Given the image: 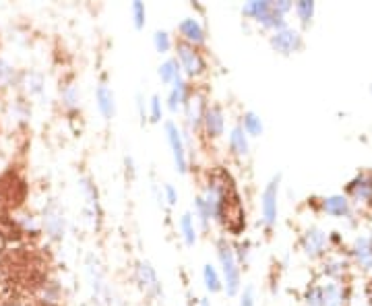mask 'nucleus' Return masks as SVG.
Instances as JSON below:
<instances>
[{"mask_svg": "<svg viewBox=\"0 0 372 306\" xmlns=\"http://www.w3.org/2000/svg\"><path fill=\"white\" fill-rule=\"evenodd\" d=\"M190 94H193L190 83H188L184 77H178V79L170 85V94H168V98H166V108H168L172 114H178V112L184 108V104H186V100L190 98Z\"/></svg>", "mask_w": 372, "mask_h": 306, "instance_id": "obj_16", "label": "nucleus"}, {"mask_svg": "<svg viewBox=\"0 0 372 306\" xmlns=\"http://www.w3.org/2000/svg\"><path fill=\"white\" fill-rule=\"evenodd\" d=\"M368 302H370V306H372V285H370V289H368Z\"/></svg>", "mask_w": 372, "mask_h": 306, "instance_id": "obj_39", "label": "nucleus"}, {"mask_svg": "<svg viewBox=\"0 0 372 306\" xmlns=\"http://www.w3.org/2000/svg\"><path fill=\"white\" fill-rule=\"evenodd\" d=\"M164 133L168 139V145L172 149V157H174V166L178 174H186L188 172V151H186V143H184V135L182 129L174 122V120H166L164 122Z\"/></svg>", "mask_w": 372, "mask_h": 306, "instance_id": "obj_4", "label": "nucleus"}, {"mask_svg": "<svg viewBox=\"0 0 372 306\" xmlns=\"http://www.w3.org/2000/svg\"><path fill=\"white\" fill-rule=\"evenodd\" d=\"M318 207L322 213H327L329 217H337V219H349L353 217V205L351 201L341 195V193H335V195H329V197H322L318 201Z\"/></svg>", "mask_w": 372, "mask_h": 306, "instance_id": "obj_11", "label": "nucleus"}, {"mask_svg": "<svg viewBox=\"0 0 372 306\" xmlns=\"http://www.w3.org/2000/svg\"><path fill=\"white\" fill-rule=\"evenodd\" d=\"M25 83H28V94H32V96H38L44 91V77L40 73H30Z\"/></svg>", "mask_w": 372, "mask_h": 306, "instance_id": "obj_31", "label": "nucleus"}, {"mask_svg": "<svg viewBox=\"0 0 372 306\" xmlns=\"http://www.w3.org/2000/svg\"><path fill=\"white\" fill-rule=\"evenodd\" d=\"M178 34H180V42L201 48L207 42V32L203 28V23L197 17H186L178 23Z\"/></svg>", "mask_w": 372, "mask_h": 306, "instance_id": "obj_14", "label": "nucleus"}, {"mask_svg": "<svg viewBox=\"0 0 372 306\" xmlns=\"http://www.w3.org/2000/svg\"><path fill=\"white\" fill-rule=\"evenodd\" d=\"M13 306H28V304H23V302H17V304H13Z\"/></svg>", "mask_w": 372, "mask_h": 306, "instance_id": "obj_40", "label": "nucleus"}, {"mask_svg": "<svg viewBox=\"0 0 372 306\" xmlns=\"http://www.w3.org/2000/svg\"><path fill=\"white\" fill-rule=\"evenodd\" d=\"M162 118H164V102H162V98L155 94V96H151L149 102H147V120L153 122V124H160Z\"/></svg>", "mask_w": 372, "mask_h": 306, "instance_id": "obj_27", "label": "nucleus"}, {"mask_svg": "<svg viewBox=\"0 0 372 306\" xmlns=\"http://www.w3.org/2000/svg\"><path fill=\"white\" fill-rule=\"evenodd\" d=\"M178 230H180V236L184 240L186 246H195L197 240H199V230H197V221L193 217V213H182L180 219H178Z\"/></svg>", "mask_w": 372, "mask_h": 306, "instance_id": "obj_20", "label": "nucleus"}, {"mask_svg": "<svg viewBox=\"0 0 372 306\" xmlns=\"http://www.w3.org/2000/svg\"><path fill=\"white\" fill-rule=\"evenodd\" d=\"M135 279L139 283V287L151 296V298H164V287H162V281L157 277V271L155 267L149 263V261H139L137 267H135Z\"/></svg>", "mask_w": 372, "mask_h": 306, "instance_id": "obj_9", "label": "nucleus"}, {"mask_svg": "<svg viewBox=\"0 0 372 306\" xmlns=\"http://www.w3.org/2000/svg\"><path fill=\"white\" fill-rule=\"evenodd\" d=\"M304 304L306 306H320V285L312 283L304 289Z\"/></svg>", "mask_w": 372, "mask_h": 306, "instance_id": "obj_32", "label": "nucleus"}, {"mask_svg": "<svg viewBox=\"0 0 372 306\" xmlns=\"http://www.w3.org/2000/svg\"><path fill=\"white\" fill-rule=\"evenodd\" d=\"M242 17L256 21L261 28L271 30V32H279V30L287 28L285 17H281L273 11L271 0H248V3L242 5Z\"/></svg>", "mask_w": 372, "mask_h": 306, "instance_id": "obj_2", "label": "nucleus"}, {"mask_svg": "<svg viewBox=\"0 0 372 306\" xmlns=\"http://www.w3.org/2000/svg\"><path fill=\"white\" fill-rule=\"evenodd\" d=\"M61 100L67 110H79L81 108V89L75 83H69L61 89Z\"/></svg>", "mask_w": 372, "mask_h": 306, "instance_id": "obj_25", "label": "nucleus"}, {"mask_svg": "<svg viewBox=\"0 0 372 306\" xmlns=\"http://www.w3.org/2000/svg\"><path fill=\"white\" fill-rule=\"evenodd\" d=\"M300 246L308 259H322L329 250V234L322 228L312 226L302 234Z\"/></svg>", "mask_w": 372, "mask_h": 306, "instance_id": "obj_7", "label": "nucleus"}, {"mask_svg": "<svg viewBox=\"0 0 372 306\" xmlns=\"http://www.w3.org/2000/svg\"><path fill=\"white\" fill-rule=\"evenodd\" d=\"M349 254L362 271H372V236L362 234L351 242Z\"/></svg>", "mask_w": 372, "mask_h": 306, "instance_id": "obj_15", "label": "nucleus"}, {"mask_svg": "<svg viewBox=\"0 0 372 306\" xmlns=\"http://www.w3.org/2000/svg\"><path fill=\"white\" fill-rule=\"evenodd\" d=\"M217 261L221 267V281L223 292L230 298H236L242 292V267L236 259L234 244H230L226 238L217 240Z\"/></svg>", "mask_w": 372, "mask_h": 306, "instance_id": "obj_1", "label": "nucleus"}, {"mask_svg": "<svg viewBox=\"0 0 372 306\" xmlns=\"http://www.w3.org/2000/svg\"><path fill=\"white\" fill-rule=\"evenodd\" d=\"M162 193H164V201H166L168 207L178 205V190H176L172 184H164V186H162Z\"/></svg>", "mask_w": 372, "mask_h": 306, "instance_id": "obj_35", "label": "nucleus"}, {"mask_svg": "<svg viewBox=\"0 0 372 306\" xmlns=\"http://www.w3.org/2000/svg\"><path fill=\"white\" fill-rule=\"evenodd\" d=\"M193 217H195V221L201 223L203 230H207L209 223H211V213H209V209H207V205H205L201 195H197V199H195V215Z\"/></svg>", "mask_w": 372, "mask_h": 306, "instance_id": "obj_28", "label": "nucleus"}, {"mask_svg": "<svg viewBox=\"0 0 372 306\" xmlns=\"http://www.w3.org/2000/svg\"><path fill=\"white\" fill-rule=\"evenodd\" d=\"M201 129H203V133H205V137L209 141H217V139L223 137V133H226V112H223V108L219 104L207 106Z\"/></svg>", "mask_w": 372, "mask_h": 306, "instance_id": "obj_10", "label": "nucleus"}, {"mask_svg": "<svg viewBox=\"0 0 372 306\" xmlns=\"http://www.w3.org/2000/svg\"><path fill=\"white\" fill-rule=\"evenodd\" d=\"M137 112H139L141 124H145L147 122V104H145V96L143 94H137Z\"/></svg>", "mask_w": 372, "mask_h": 306, "instance_id": "obj_37", "label": "nucleus"}, {"mask_svg": "<svg viewBox=\"0 0 372 306\" xmlns=\"http://www.w3.org/2000/svg\"><path fill=\"white\" fill-rule=\"evenodd\" d=\"M238 306H256V296H254V287L252 285H246L244 292H240Z\"/></svg>", "mask_w": 372, "mask_h": 306, "instance_id": "obj_34", "label": "nucleus"}, {"mask_svg": "<svg viewBox=\"0 0 372 306\" xmlns=\"http://www.w3.org/2000/svg\"><path fill=\"white\" fill-rule=\"evenodd\" d=\"M273 11L281 17H285L292 9H294V3H289V0H275V3H271Z\"/></svg>", "mask_w": 372, "mask_h": 306, "instance_id": "obj_36", "label": "nucleus"}, {"mask_svg": "<svg viewBox=\"0 0 372 306\" xmlns=\"http://www.w3.org/2000/svg\"><path fill=\"white\" fill-rule=\"evenodd\" d=\"M203 283H205V287H207L209 294H219V292L223 289L221 273H219L211 263L203 265Z\"/></svg>", "mask_w": 372, "mask_h": 306, "instance_id": "obj_24", "label": "nucleus"}, {"mask_svg": "<svg viewBox=\"0 0 372 306\" xmlns=\"http://www.w3.org/2000/svg\"><path fill=\"white\" fill-rule=\"evenodd\" d=\"M279 182L281 174H275L267 186L261 193V221L265 228H273L277 223V213H279Z\"/></svg>", "mask_w": 372, "mask_h": 306, "instance_id": "obj_5", "label": "nucleus"}, {"mask_svg": "<svg viewBox=\"0 0 372 306\" xmlns=\"http://www.w3.org/2000/svg\"><path fill=\"white\" fill-rule=\"evenodd\" d=\"M199 306H211V300H209V298H201V300H199Z\"/></svg>", "mask_w": 372, "mask_h": 306, "instance_id": "obj_38", "label": "nucleus"}, {"mask_svg": "<svg viewBox=\"0 0 372 306\" xmlns=\"http://www.w3.org/2000/svg\"><path fill=\"white\" fill-rule=\"evenodd\" d=\"M207 106H209V104H207L205 94L193 89L190 98L186 100V104H184V108H182V112H184V122H186V129H188L190 135L197 133V131H201V124H203V116H205Z\"/></svg>", "mask_w": 372, "mask_h": 306, "instance_id": "obj_8", "label": "nucleus"}, {"mask_svg": "<svg viewBox=\"0 0 372 306\" xmlns=\"http://www.w3.org/2000/svg\"><path fill=\"white\" fill-rule=\"evenodd\" d=\"M320 285V306H347V289L339 281L327 279Z\"/></svg>", "mask_w": 372, "mask_h": 306, "instance_id": "obj_17", "label": "nucleus"}, {"mask_svg": "<svg viewBox=\"0 0 372 306\" xmlns=\"http://www.w3.org/2000/svg\"><path fill=\"white\" fill-rule=\"evenodd\" d=\"M153 48H155V52H160V54H168V52L174 48L172 36H170L168 32H164V30H157V32L153 34Z\"/></svg>", "mask_w": 372, "mask_h": 306, "instance_id": "obj_29", "label": "nucleus"}, {"mask_svg": "<svg viewBox=\"0 0 372 306\" xmlns=\"http://www.w3.org/2000/svg\"><path fill=\"white\" fill-rule=\"evenodd\" d=\"M240 127L244 129V133H246L248 137H261V135L265 133V124H263L261 116H259L256 112H252V110H246V112L242 114Z\"/></svg>", "mask_w": 372, "mask_h": 306, "instance_id": "obj_22", "label": "nucleus"}, {"mask_svg": "<svg viewBox=\"0 0 372 306\" xmlns=\"http://www.w3.org/2000/svg\"><path fill=\"white\" fill-rule=\"evenodd\" d=\"M228 147H230V153L238 160H244L248 153H250V141H248V135L244 133V129L240 124H234L230 135H228Z\"/></svg>", "mask_w": 372, "mask_h": 306, "instance_id": "obj_19", "label": "nucleus"}, {"mask_svg": "<svg viewBox=\"0 0 372 306\" xmlns=\"http://www.w3.org/2000/svg\"><path fill=\"white\" fill-rule=\"evenodd\" d=\"M131 17H133V28L141 32L147 23V7L143 3H139V0H135L131 5Z\"/></svg>", "mask_w": 372, "mask_h": 306, "instance_id": "obj_30", "label": "nucleus"}, {"mask_svg": "<svg viewBox=\"0 0 372 306\" xmlns=\"http://www.w3.org/2000/svg\"><path fill=\"white\" fill-rule=\"evenodd\" d=\"M269 44H271V48H273L277 54H281V56H292V54H296V52L302 50L304 40H302V34H300L298 30H294V28L287 25V28H283V30H279V32H273L271 38H269Z\"/></svg>", "mask_w": 372, "mask_h": 306, "instance_id": "obj_6", "label": "nucleus"}, {"mask_svg": "<svg viewBox=\"0 0 372 306\" xmlns=\"http://www.w3.org/2000/svg\"><path fill=\"white\" fill-rule=\"evenodd\" d=\"M347 271V261L343 256H327L322 263V275L331 281H339Z\"/></svg>", "mask_w": 372, "mask_h": 306, "instance_id": "obj_21", "label": "nucleus"}, {"mask_svg": "<svg viewBox=\"0 0 372 306\" xmlns=\"http://www.w3.org/2000/svg\"><path fill=\"white\" fill-rule=\"evenodd\" d=\"M96 104H98L100 114L106 120H112L116 116V94H114V89L106 81H102L96 87Z\"/></svg>", "mask_w": 372, "mask_h": 306, "instance_id": "obj_18", "label": "nucleus"}, {"mask_svg": "<svg viewBox=\"0 0 372 306\" xmlns=\"http://www.w3.org/2000/svg\"><path fill=\"white\" fill-rule=\"evenodd\" d=\"M176 61L180 65V71H182V77L188 81V79H199L207 73V61L203 56V52L195 46H188L184 42H178L176 46Z\"/></svg>", "mask_w": 372, "mask_h": 306, "instance_id": "obj_3", "label": "nucleus"}, {"mask_svg": "<svg viewBox=\"0 0 372 306\" xmlns=\"http://www.w3.org/2000/svg\"><path fill=\"white\" fill-rule=\"evenodd\" d=\"M157 75H160V79H162L164 85H172L178 77H182V71H180L178 61H176V58H166V61L160 65Z\"/></svg>", "mask_w": 372, "mask_h": 306, "instance_id": "obj_23", "label": "nucleus"}, {"mask_svg": "<svg viewBox=\"0 0 372 306\" xmlns=\"http://www.w3.org/2000/svg\"><path fill=\"white\" fill-rule=\"evenodd\" d=\"M370 94H372V85H370Z\"/></svg>", "mask_w": 372, "mask_h": 306, "instance_id": "obj_41", "label": "nucleus"}, {"mask_svg": "<svg viewBox=\"0 0 372 306\" xmlns=\"http://www.w3.org/2000/svg\"><path fill=\"white\" fill-rule=\"evenodd\" d=\"M13 79H15V69H13L7 61L0 58V87L9 85Z\"/></svg>", "mask_w": 372, "mask_h": 306, "instance_id": "obj_33", "label": "nucleus"}, {"mask_svg": "<svg viewBox=\"0 0 372 306\" xmlns=\"http://www.w3.org/2000/svg\"><path fill=\"white\" fill-rule=\"evenodd\" d=\"M345 197L353 203H372V174H355L345 186Z\"/></svg>", "mask_w": 372, "mask_h": 306, "instance_id": "obj_12", "label": "nucleus"}, {"mask_svg": "<svg viewBox=\"0 0 372 306\" xmlns=\"http://www.w3.org/2000/svg\"><path fill=\"white\" fill-rule=\"evenodd\" d=\"M294 11L300 19V23L304 28H308L312 23V17H314V11H316V5L312 3V0H298V3L294 5Z\"/></svg>", "mask_w": 372, "mask_h": 306, "instance_id": "obj_26", "label": "nucleus"}, {"mask_svg": "<svg viewBox=\"0 0 372 306\" xmlns=\"http://www.w3.org/2000/svg\"><path fill=\"white\" fill-rule=\"evenodd\" d=\"M42 226L48 234L50 240L58 242L65 238V232H67V219H65V213L63 209L56 205V203H50L44 211V219H42Z\"/></svg>", "mask_w": 372, "mask_h": 306, "instance_id": "obj_13", "label": "nucleus"}]
</instances>
